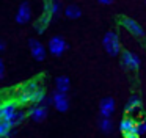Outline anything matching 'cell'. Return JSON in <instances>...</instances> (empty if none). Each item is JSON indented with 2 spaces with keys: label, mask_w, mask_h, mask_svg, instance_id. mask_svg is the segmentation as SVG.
Masks as SVG:
<instances>
[{
  "label": "cell",
  "mask_w": 146,
  "mask_h": 138,
  "mask_svg": "<svg viewBox=\"0 0 146 138\" xmlns=\"http://www.w3.org/2000/svg\"><path fill=\"white\" fill-rule=\"evenodd\" d=\"M102 47L110 56H116L121 52V42L118 34L115 31H107L102 38Z\"/></svg>",
  "instance_id": "cell-1"
},
{
  "label": "cell",
  "mask_w": 146,
  "mask_h": 138,
  "mask_svg": "<svg viewBox=\"0 0 146 138\" xmlns=\"http://www.w3.org/2000/svg\"><path fill=\"white\" fill-rule=\"evenodd\" d=\"M66 50H68V42H66V39H64L63 36L55 34V36H52L50 39H49V42H47V52H50V55L60 56V55H63Z\"/></svg>",
  "instance_id": "cell-2"
},
{
  "label": "cell",
  "mask_w": 146,
  "mask_h": 138,
  "mask_svg": "<svg viewBox=\"0 0 146 138\" xmlns=\"http://www.w3.org/2000/svg\"><path fill=\"white\" fill-rule=\"evenodd\" d=\"M29 50L32 53L33 60H36V61H44L46 56H47V47L36 38L29 39Z\"/></svg>",
  "instance_id": "cell-3"
},
{
  "label": "cell",
  "mask_w": 146,
  "mask_h": 138,
  "mask_svg": "<svg viewBox=\"0 0 146 138\" xmlns=\"http://www.w3.org/2000/svg\"><path fill=\"white\" fill-rule=\"evenodd\" d=\"M52 96V105L55 107V110L60 113H64L69 110V97H68V93H61V91L55 90Z\"/></svg>",
  "instance_id": "cell-4"
},
{
  "label": "cell",
  "mask_w": 146,
  "mask_h": 138,
  "mask_svg": "<svg viewBox=\"0 0 146 138\" xmlns=\"http://www.w3.org/2000/svg\"><path fill=\"white\" fill-rule=\"evenodd\" d=\"M119 24H121V27H123L124 30L129 31L130 34H133L135 38H143L145 36V31H143L141 25H140L137 21H133L132 17H121Z\"/></svg>",
  "instance_id": "cell-5"
},
{
  "label": "cell",
  "mask_w": 146,
  "mask_h": 138,
  "mask_svg": "<svg viewBox=\"0 0 146 138\" xmlns=\"http://www.w3.org/2000/svg\"><path fill=\"white\" fill-rule=\"evenodd\" d=\"M121 64L126 69H130V71H137L141 64L140 61V56L137 53L130 52V50H123L121 52Z\"/></svg>",
  "instance_id": "cell-6"
},
{
  "label": "cell",
  "mask_w": 146,
  "mask_h": 138,
  "mask_svg": "<svg viewBox=\"0 0 146 138\" xmlns=\"http://www.w3.org/2000/svg\"><path fill=\"white\" fill-rule=\"evenodd\" d=\"M14 21L19 25H25L32 21V6H30L29 2H22L19 5V8L16 11V16H14Z\"/></svg>",
  "instance_id": "cell-7"
},
{
  "label": "cell",
  "mask_w": 146,
  "mask_h": 138,
  "mask_svg": "<svg viewBox=\"0 0 146 138\" xmlns=\"http://www.w3.org/2000/svg\"><path fill=\"white\" fill-rule=\"evenodd\" d=\"M49 115V110L44 104H36V105H32L27 111V116L32 119L33 122H42Z\"/></svg>",
  "instance_id": "cell-8"
},
{
  "label": "cell",
  "mask_w": 146,
  "mask_h": 138,
  "mask_svg": "<svg viewBox=\"0 0 146 138\" xmlns=\"http://www.w3.org/2000/svg\"><path fill=\"white\" fill-rule=\"evenodd\" d=\"M19 110V102L17 100H7V102L0 104V119L10 122L13 115Z\"/></svg>",
  "instance_id": "cell-9"
},
{
  "label": "cell",
  "mask_w": 146,
  "mask_h": 138,
  "mask_svg": "<svg viewBox=\"0 0 146 138\" xmlns=\"http://www.w3.org/2000/svg\"><path fill=\"white\" fill-rule=\"evenodd\" d=\"M115 99L113 97H104V99L99 102V113L104 118H110L115 113Z\"/></svg>",
  "instance_id": "cell-10"
},
{
  "label": "cell",
  "mask_w": 146,
  "mask_h": 138,
  "mask_svg": "<svg viewBox=\"0 0 146 138\" xmlns=\"http://www.w3.org/2000/svg\"><path fill=\"white\" fill-rule=\"evenodd\" d=\"M50 21H52V16L49 14V13H44L42 11V14L39 16L38 19H36V22H35V30H36V33L38 34H42L46 30H47V27H49V24H50Z\"/></svg>",
  "instance_id": "cell-11"
},
{
  "label": "cell",
  "mask_w": 146,
  "mask_h": 138,
  "mask_svg": "<svg viewBox=\"0 0 146 138\" xmlns=\"http://www.w3.org/2000/svg\"><path fill=\"white\" fill-rule=\"evenodd\" d=\"M119 130L123 132V135L126 133H137V121L130 116H124L119 122Z\"/></svg>",
  "instance_id": "cell-12"
},
{
  "label": "cell",
  "mask_w": 146,
  "mask_h": 138,
  "mask_svg": "<svg viewBox=\"0 0 146 138\" xmlns=\"http://www.w3.org/2000/svg\"><path fill=\"white\" fill-rule=\"evenodd\" d=\"M44 13H49L52 17L61 13V3L58 0H46L44 2Z\"/></svg>",
  "instance_id": "cell-13"
},
{
  "label": "cell",
  "mask_w": 146,
  "mask_h": 138,
  "mask_svg": "<svg viewBox=\"0 0 146 138\" xmlns=\"http://www.w3.org/2000/svg\"><path fill=\"white\" fill-rule=\"evenodd\" d=\"M55 90L61 91V93H68L71 90V80L66 75H60L55 78Z\"/></svg>",
  "instance_id": "cell-14"
},
{
  "label": "cell",
  "mask_w": 146,
  "mask_h": 138,
  "mask_svg": "<svg viewBox=\"0 0 146 138\" xmlns=\"http://www.w3.org/2000/svg\"><path fill=\"white\" fill-rule=\"evenodd\" d=\"M141 107V99H140L137 94H133V96H130L129 97V100H127V104H126V113L127 115H130V113H133V111H137V110Z\"/></svg>",
  "instance_id": "cell-15"
},
{
  "label": "cell",
  "mask_w": 146,
  "mask_h": 138,
  "mask_svg": "<svg viewBox=\"0 0 146 138\" xmlns=\"http://www.w3.org/2000/svg\"><path fill=\"white\" fill-rule=\"evenodd\" d=\"M63 13H64V16H66L68 19H79L80 16H82V9H80V6H77V5H68L66 8L63 9Z\"/></svg>",
  "instance_id": "cell-16"
},
{
  "label": "cell",
  "mask_w": 146,
  "mask_h": 138,
  "mask_svg": "<svg viewBox=\"0 0 146 138\" xmlns=\"http://www.w3.org/2000/svg\"><path fill=\"white\" fill-rule=\"evenodd\" d=\"M25 118H27V111H25V110H22V108H19L13 115V118L10 119L11 127H17V125H21L24 121H25Z\"/></svg>",
  "instance_id": "cell-17"
},
{
  "label": "cell",
  "mask_w": 146,
  "mask_h": 138,
  "mask_svg": "<svg viewBox=\"0 0 146 138\" xmlns=\"http://www.w3.org/2000/svg\"><path fill=\"white\" fill-rule=\"evenodd\" d=\"M99 129H101V132H104V133H110V132L113 130V122H111V119L102 116L101 121H99Z\"/></svg>",
  "instance_id": "cell-18"
},
{
  "label": "cell",
  "mask_w": 146,
  "mask_h": 138,
  "mask_svg": "<svg viewBox=\"0 0 146 138\" xmlns=\"http://www.w3.org/2000/svg\"><path fill=\"white\" fill-rule=\"evenodd\" d=\"M39 86H41V85H39V82H38V80H30V82H27V83H24L22 86H21V90H19V91H25V93H32V91L38 90Z\"/></svg>",
  "instance_id": "cell-19"
},
{
  "label": "cell",
  "mask_w": 146,
  "mask_h": 138,
  "mask_svg": "<svg viewBox=\"0 0 146 138\" xmlns=\"http://www.w3.org/2000/svg\"><path fill=\"white\" fill-rule=\"evenodd\" d=\"M11 130H13V127L10 122L5 119H0V137H10Z\"/></svg>",
  "instance_id": "cell-20"
},
{
  "label": "cell",
  "mask_w": 146,
  "mask_h": 138,
  "mask_svg": "<svg viewBox=\"0 0 146 138\" xmlns=\"http://www.w3.org/2000/svg\"><path fill=\"white\" fill-rule=\"evenodd\" d=\"M137 133L140 137L143 133H146V121H137Z\"/></svg>",
  "instance_id": "cell-21"
},
{
  "label": "cell",
  "mask_w": 146,
  "mask_h": 138,
  "mask_svg": "<svg viewBox=\"0 0 146 138\" xmlns=\"http://www.w3.org/2000/svg\"><path fill=\"white\" fill-rule=\"evenodd\" d=\"M5 72H7V68H5V61L0 58V80L5 78Z\"/></svg>",
  "instance_id": "cell-22"
},
{
  "label": "cell",
  "mask_w": 146,
  "mask_h": 138,
  "mask_svg": "<svg viewBox=\"0 0 146 138\" xmlns=\"http://www.w3.org/2000/svg\"><path fill=\"white\" fill-rule=\"evenodd\" d=\"M5 50H7V42L3 39H0V53H3Z\"/></svg>",
  "instance_id": "cell-23"
},
{
  "label": "cell",
  "mask_w": 146,
  "mask_h": 138,
  "mask_svg": "<svg viewBox=\"0 0 146 138\" xmlns=\"http://www.w3.org/2000/svg\"><path fill=\"white\" fill-rule=\"evenodd\" d=\"M101 5H110V3H113V0H98Z\"/></svg>",
  "instance_id": "cell-24"
},
{
  "label": "cell",
  "mask_w": 146,
  "mask_h": 138,
  "mask_svg": "<svg viewBox=\"0 0 146 138\" xmlns=\"http://www.w3.org/2000/svg\"><path fill=\"white\" fill-rule=\"evenodd\" d=\"M0 138H10V137H0Z\"/></svg>",
  "instance_id": "cell-25"
},
{
  "label": "cell",
  "mask_w": 146,
  "mask_h": 138,
  "mask_svg": "<svg viewBox=\"0 0 146 138\" xmlns=\"http://www.w3.org/2000/svg\"><path fill=\"white\" fill-rule=\"evenodd\" d=\"M145 5H146V0H145Z\"/></svg>",
  "instance_id": "cell-26"
}]
</instances>
